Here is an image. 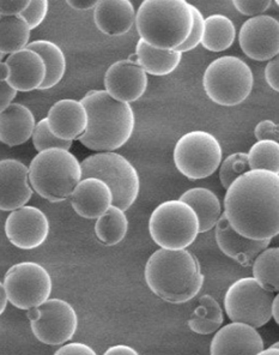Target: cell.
<instances>
[{
    "instance_id": "6da1fadb",
    "label": "cell",
    "mask_w": 279,
    "mask_h": 355,
    "mask_svg": "<svg viewBox=\"0 0 279 355\" xmlns=\"http://www.w3.org/2000/svg\"><path fill=\"white\" fill-rule=\"evenodd\" d=\"M231 228L253 240L279 233V174L249 171L226 189L224 213Z\"/></svg>"
},
{
    "instance_id": "7a4b0ae2",
    "label": "cell",
    "mask_w": 279,
    "mask_h": 355,
    "mask_svg": "<svg viewBox=\"0 0 279 355\" xmlns=\"http://www.w3.org/2000/svg\"><path fill=\"white\" fill-rule=\"evenodd\" d=\"M144 277L151 292L170 304L192 300L205 280L198 258L187 250H157L147 259Z\"/></svg>"
},
{
    "instance_id": "3957f363",
    "label": "cell",
    "mask_w": 279,
    "mask_h": 355,
    "mask_svg": "<svg viewBox=\"0 0 279 355\" xmlns=\"http://www.w3.org/2000/svg\"><path fill=\"white\" fill-rule=\"evenodd\" d=\"M80 103L88 113V126L78 138L85 148L107 153L129 142L136 124L129 103L116 101L106 90H91Z\"/></svg>"
},
{
    "instance_id": "277c9868",
    "label": "cell",
    "mask_w": 279,
    "mask_h": 355,
    "mask_svg": "<svg viewBox=\"0 0 279 355\" xmlns=\"http://www.w3.org/2000/svg\"><path fill=\"white\" fill-rule=\"evenodd\" d=\"M134 23L141 39L152 47L177 49L193 27L191 4L186 0H144Z\"/></svg>"
},
{
    "instance_id": "5b68a950",
    "label": "cell",
    "mask_w": 279,
    "mask_h": 355,
    "mask_svg": "<svg viewBox=\"0 0 279 355\" xmlns=\"http://www.w3.org/2000/svg\"><path fill=\"white\" fill-rule=\"evenodd\" d=\"M29 182L33 191L52 203L71 197L82 180V167L70 150L41 151L29 164Z\"/></svg>"
},
{
    "instance_id": "8992f818",
    "label": "cell",
    "mask_w": 279,
    "mask_h": 355,
    "mask_svg": "<svg viewBox=\"0 0 279 355\" xmlns=\"http://www.w3.org/2000/svg\"><path fill=\"white\" fill-rule=\"evenodd\" d=\"M82 179L96 178L106 182L113 195V205L129 210L141 191V179L126 157L114 151L98 153L80 162Z\"/></svg>"
},
{
    "instance_id": "52a82bcc",
    "label": "cell",
    "mask_w": 279,
    "mask_h": 355,
    "mask_svg": "<svg viewBox=\"0 0 279 355\" xmlns=\"http://www.w3.org/2000/svg\"><path fill=\"white\" fill-rule=\"evenodd\" d=\"M253 85L251 67L234 55L215 59L203 76L205 93L219 106L234 107L244 103L252 93Z\"/></svg>"
},
{
    "instance_id": "ba28073f",
    "label": "cell",
    "mask_w": 279,
    "mask_h": 355,
    "mask_svg": "<svg viewBox=\"0 0 279 355\" xmlns=\"http://www.w3.org/2000/svg\"><path fill=\"white\" fill-rule=\"evenodd\" d=\"M149 232L161 249L186 250L199 234V220L182 200H167L151 214Z\"/></svg>"
},
{
    "instance_id": "9c48e42d",
    "label": "cell",
    "mask_w": 279,
    "mask_h": 355,
    "mask_svg": "<svg viewBox=\"0 0 279 355\" xmlns=\"http://www.w3.org/2000/svg\"><path fill=\"white\" fill-rule=\"evenodd\" d=\"M174 164L177 171L191 179L211 177L221 164L223 151L217 138L206 131L183 135L174 148Z\"/></svg>"
},
{
    "instance_id": "30bf717a",
    "label": "cell",
    "mask_w": 279,
    "mask_h": 355,
    "mask_svg": "<svg viewBox=\"0 0 279 355\" xmlns=\"http://www.w3.org/2000/svg\"><path fill=\"white\" fill-rule=\"evenodd\" d=\"M273 297V293L254 277H242L226 289L224 310L231 322L262 328L271 320Z\"/></svg>"
},
{
    "instance_id": "8fae6325",
    "label": "cell",
    "mask_w": 279,
    "mask_h": 355,
    "mask_svg": "<svg viewBox=\"0 0 279 355\" xmlns=\"http://www.w3.org/2000/svg\"><path fill=\"white\" fill-rule=\"evenodd\" d=\"M8 302L19 310H30L48 300L53 289L48 270L35 262H22L11 266L4 277Z\"/></svg>"
},
{
    "instance_id": "7c38bea8",
    "label": "cell",
    "mask_w": 279,
    "mask_h": 355,
    "mask_svg": "<svg viewBox=\"0 0 279 355\" xmlns=\"http://www.w3.org/2000/svg\"><path fill=\"white\" fill-rule=\"evenodd\" d=\"M31 331L48 346H60L75 336L78 317L71 304L62 299H48L42 305L28 310Z\"/></svg>"
},
{
    "instance_id": "4fadbf2b",
    "label": "cell",
    "mask_w": 279,
    "mask_h": 355,
    "mask_svg": "<svg viewBox=\"0 0 279 355\" xmlns=\"http://www.w3.org/2000/svg\"><path fill=\"white\" fill-rule=\"evenodd\" d=\"M240 47L249 58L257 62H270L278 57V19L267 15L251 17L241 26Z\"/></svg>"
},
{
    "instance_id": "5bb4252c",
    "label": "cell",
    "mask_w": 279,
    "mask_h": 355,
    "mask_svg": "<svg viewBox=\"0 0 279 355\" xmlns=\"http://www.w3.org/2000/svg\"><path fill=\"white\" fill-rule=\"evenodd\" d=\"M46 214L36 207L24 205L9 214L5 221V234L10 243L21 250H34L44 244L49 234Z\"/></svg>"
},
{
    "instance_id": "9a60e30c",
    "label": "cell",
    "mask_w": 279,
    "mask_h": 355,
    "mask_svg": "<svg viewBox=\"0 0 279 355\" xmlns=\"http://www.w3.org/2000/svg\"><path fill=\"white\" fill-rule=\"evenodd\" d=\"M147 72L127 59L111 64L105 75V88L111 98L120 103H136L147 89Z\"/></svg>"
},
{
    "instance_id": "2e32d148",
    "label": "cell",
    "mask_w": 279,
    "mask_h": 355,
    "mask_svg": "<svg viewBox=\"0 0 279 355\" xmlns=\"http://www.w3.org/2000/svg\"><path fill=\"white\" fill-rule=\"evenodd\" d=\"M33 193L27 166L15 159L0 160V210L14 211L22 208Z\"/></svg>"
},
{
    "instance_id": "e0dca14e",
    "label": "cell",
    "mask_w": 279,
    "mask_h": 355,
    "mask_svg": "<svg viewBox=\"0 0 279 355\" xmlns=\"http://www.w3.org/2000/svg\"><path fill=\"white\" fill-rule=\"evenodd\" d=\"M264 347V340L257 329L231 322L215 334L210 355H257L265 349Z\"/></svg>"
},
{
    "instance_id": "ac0fdd59",
    "label": "cell",
    "mask_w": 279,
    "mask_h": 355,
    "mask_svg": "<svg viewBox=\"0 0 279 355\" xmlns=\"http://www.w3.org/2000/svg\"><path fill=\"white\" fill-rule=\"evenodd\" d=\"M213 228L219 250L241 266H252L258 254L267 249L271 243V240H253L240 236L223 214Z\"/></svg>"
},
{
    "instance_id": "d6986e66",
    "label": "cell",
    "mask_w": 279,
    "mask_h": 355,
    "mask_svg": "<svg viewBox=\"0 0 279 355\" xmlns=\"http://www.w3.org/2000/svg\"><path fill=\"white\" fill-rule=\"evenodd\" d=\"M51 132L62 141H73L85 132L88 113L83 103L72 98H64L51 107L47 116Z\"/></svg>"
},
{
    "instance_id": "ffe728a7",
    "label": "cell",
    "mask_w": 279,
    "mask_h": 355,
    "mask_svg": "<svg viewBox=\"0 0 279 355\" xmlns=\"http://www.w3.org/2000/svg\"><path fill=\"white\" fill-rule=\"evenodd\" d=\"M9 67L8 85L16 92H33L40 89L46 78V67L39 54L30 49H21L10 54L5 60Z\"/></svg>"
},
{
    "instance_id": "44dd1931",
    "label": "cell",
    "mask_w": 279,
    "mask_h": 355,
    "mask_svg": "<svg viewBox=\"0 0 279 355\" xmlns=\"http://www.w3.org/2000/svg\"><path fill=\"white\" fill-rule=\"evenodd\" d=\"M71 205L80 218L98 220L113 205V195L106 182L96 178H85L72 192Z\"/></svg>"
},
{
    "instance_id": "7402d4cb",
    "label": "cell",
    "mask_w": 279,
    "mask_h": 355,
    "mask_svg": "<svg viewBox=\"0 0 279 355\" xmlns=\"http://www.w3.org/2000/svg\"><path fill=\"white\" fill-rule=\"evenodd\" d=\"M93 21L106 35H125L136 22V10L129 0H100L93 9Z\"/></svg>"
},
{
    "instance_id": "603a6c76",
    "label": "cell",
    "mask_w": 279,
    "mask_h": 355,
    "mask_svg": "<svg viewBox=\"0 0 279 355\" xmlns=\"http://www.w3.org/2000/svg\"><path fill=\"white\" fill-rule=\"evenodd\" d=\"M35 116L21 103H11L0 112V142L18 147L28 142L35 129Z\"/></svg>"
},
{
    "instance_id": "cb8c5ba5",
    "label": "cell",
    "mask_w": 279,
    "mask_h": 355,
    "mask_svg": "<svg viewBox=\"0 0 279 355\" xmlns=\"http://www.w3.org/2000/svg\"><path fill=\"white\" fill-rule=\"evenodd\" d=\"M180 200L190 205L199 220V233L211 231L221 218V200L215 192L205 187L187 190Z\"/></svg>"
},
{
    "instance_id": "d4e9b609",
    "label": "cell",
    "mask_w": 279,
    "mask_h": 355,
    "mask_svg": "<svg viewBox=\"0 0 279 355\" xmlns=\"http://www.w3.org/2000/svg\"><path fill=\"white\" fill-rule=\"evenodd\" d=\"M136 53L138 65L144 71L152 76H167L177 70L182 59L181 52L177 49H161L152 47L145 41L139 39Z\"/></svg>"
},
{
    "instance_id": "484cf974",
    "label": "cell",
    "mask_w": 279,
    "mask_h": 355,
    "mask_svg": "<svg viewBox=\"0 0 279 355\" xmlns=\"http://www.w3.org/2000/svg\"><path fill=\"white\" fill-rule=\"evenodd\" d=\"M27 49L39 54L46 67V78L41 90L53 88L59 85L66 72V58L58 44L49 40H36L28 44Z\"/></svg>"
},
{
    "instance_id": "4316f807",
    "label": "cell",
    "mask_w": 279,
    "mask_h": 355,
    "mask_svg": "<svg viewBox=\"0 0 279 355\" xmlns=\"http://www.w3.org/2000/svg\"><path fill=\"white\" fill-rule=\"evenodd\" d=\"M236 39V28L224 15H211L205 18L204 36L201 44L210 52H223L231 49Z\"/></svg>"
},
{
    "instance_id": "83f0119b",
    "label": "cell",
    "mask_w": 279,
    "mask_h": 355,
    "mask_svg": "<svg viewBox=\"0 0 279 355\" xmlns=\"http://www.w3.org/2000/svg\"><path fill=\"white\" fill-rule=\"evenodd\" d=\"M224 322V313L219 302L210 294L199 299V305L188 320L192 331L199 335L216 333Z\"/></svg>"
},
{
    "instance_id": "f1b7e54d",
    "label": "cell",
    "mask_w": 279,
    "mask_h": 355,
    "mask_svg": "<svg viewBox=\"0 0 279 355\" xmlns=\"http://www.w3.org/2000/svg\"><path fill=\"white\" fill-rule=\"evenodd\" d=\"M30 28L21 16H0V53H16L27 47Z\"/></svg>"
},
{
    "instance_id": "f546056e",
    "label": "cell",
    "mask_w": 279,
    "mask_h": 355,
    "mask_svg": "<svg viewBox=\"0 0 279 355\" xmlns=\"http://www.w3.org/2000/svg\"><path fill=\"white\" fill-rule=\"evenodd\" d=\"M127 232L129 218L125 211L114 205H111L95 223V234L106 246H114L121 243Z\"/></svg>"
},
{
    "instance_id": "4dcf8cb0",
    "label": "cell",
    "mask_w": 279,
    "mask_h": 355,
    "mask_svg": "<svg viewBox=\"0 0 279 355\" xmlns=\"http://www.w3.org/2000/svg\"><path fill=\"white\" fill-rule=\"evenodd\" d=\"M253 277L272 293L279 292V248H267L253 262Z\"/></svg>"
},
{
    "instance_id": "1f68e13d",
    "label": "cell",
    "mask_w": 279,
    "mask_h": 355,
    "mask_svg": "<svg viewBox=\"0 0 279 355\" xmlns=\"http://www.w3.org/2000/svg\"><path fill=\"white\" fill-rule=\"evenodd\" d=\"M247 159L251 171H267L279 174L278 142L259 141L249 149Z\"/></svg>"
},
{
    "instance_id": "d6a6232c",
    "label": "cell",
    "mask_w": 279,
    "mask_h": 355,
    "mask_svg": "<svg viewBox=\"0 0 279 355\" xmlns=\"http://www.w3.org/2000/svg\"><path fill=\"white\" fill-rule=\"evenodd\" d=\"M249 159L246 153H235L219 164V180L222 187L228 189L237 178L249 172Z\"/></svg>"
},
{
    "instance_id": "836d02e7",
    "label": "cell",
    "mask_w": 279,
    "mask_h": 355,
    "mask_svg": "<svg viewBox=\"0 0 279 355\" xmlns=\"http://www.w3.org/2000/svg\"><path fill=\"white\" fill-rule=\"evenodd\" d=\"M33 143L37 153L48 150V149H62V150H70L72 147L71 141H62L60 138L55 137L53 133L51 132L48 128L47 119L40 120L35 125V129L33 132Z\"/></svg>"
},
{
    "instance_id": "e575fe53",
    "label": "cell",
    "mask_w": 279,
    "mask_h": 355,
    "mask_svg": "<svg viewBox=\"0 0 279 355\" xmlns=\"http://www.w3.org/2000/svg\"><path fill=\"white\" fill-rule=\"evenodd\" d=\"M192 14H193V27H192L191 33L187 37L186 41L177 49L179 52H190L195 47H198L204 36L205 31V18L203 14L200 12L199 9H197L195 5L191 4Z\"/></svg>"
},
{
    "instance_id": "d590c367",
    "label": "cell",
    "mask_w": 279,
    "mask_h": 355,
    "mask_svg": "<svg viewBox=\"0 0 279 355\" xmlns=\"http://www.w3.org/2000/svg\"><path fill=\"white\" fill-rule=\"evenodd\" d=\"M49 3L47 0H30L27 9L19 15L27 22L30 31L39 27L48 14Z\"/></svg>"
},
{
    "instance_id": "8d00e7d4",
    "label": "cell",
    "mask_w": 279,
    "mask_h": 355,
    "mask_svg": "<svg viewBox=\"0 0 279 355\" xmlns=\"http://www.w3.org/2000/svg\"><path fill=\"white\" fill-rule=\"evenodd\" d=\"M233 5L244 16H260L272 5L271 0H234Z\"/></svg>"
},
{
    "instance_id": "74e56055",
    "label": "cell",
    "mask_w": 279,
    "mask_h": 355,
    "mask_svg": "<svg viewBox=\"0 0 279 355\" xmlns=\"http://www.w3.org/2000/svg\"><path fill=\"white\" fill-rule=\"evenodd\" d=\"M254 136L259 141H273L278 142L279 126L272 120H262L254 129Z\"/></svg>"
},
{
    "instance_id": "f35d334b",
    "label": "cell",
    "mask_w": 279,
    "mask_h": 355,
    "mask_svg": "<svg viewBox=\"0 0 279 355\" xmlns=\"http://www.w3.org/2000/svg\"><path fill=\"white\" fill-rule=\"evenodd\" d=\"M30 0H0V16H19Z\"/></svg>"
},
{
    "instance_id": "ab89813d",
    "label": "cell",
    "mask_w": 279,
    "mask_h": 355,
    "mask_svg": "<svg viewBox=\"0 0 279 355\" xmlns=\"http://www.w3.org/2000/svg\"><path fill=\"white\" fill-rule=\"evenodd\" d=\"M53 355H98L91 347L80 343V342H71L60 347Z\"/></svg>"
},
{
    "instance_id": "60d3db41",
    "label": "cell",
    "mask_w": 279,
    "mask_h": 355,
    "mask_svg": "<svg viewBox=\"0 0 279 355\" xmlns=\"http://www.w3.org/2000/svg\"><path fill=\"white\" fill-rule=\"evenodd\" d=\"M265 80L275 92H279V58L271 59L265 67Z\"/></svg>"
},
{
    "instance_id": "b9f144b4",
    "label": "cell",
    "mask_w": 279,
    "mask_h": 355,
    "mask_svg": "<svg viewBox=\"0 0 279 355\" xmlns=\"http://www.w3.org/2000/svg\"><path fill=\"white\" fill-rule=\"evenodd\" d=\"M17 96V92L11 88L8 82H0V112L4 111L6 107H9L15 98Z\"/></svg>"
},
{
    "instance_id": "7bdbcfd3",
    "label": "cell",
    "mask_w": 279,
    "mask_h": 355,
    "mask_svg": "<svg viewBox=\"0 0 279 355\" xmlns=\"http://www.w3.org/2000/svg\"><path fill=\"white\" fill-rule=\"evenodd\" d=\"M103 355H139V353L133 347L127 345H116L109 347Z\"/></svg>"
},
{
    "instance_id": "ee69618b",
    "label": "cell",
    "mask_w": 279,
    "mask_h": 355,
    "mask_svg": "<svg viewBox=\"0 0 279 355\" xmlns=\"http://www.w3.org/2000/svg\"><path fill=\"white\" fill-rule=\"evenodd\" d=\"M66 3L72 9L85 11L95 9L98 4V0H67Z\"/></svg>"
},
{
    "instance_id": "f6af8a7d",
    "label": "cell",
    "mask_w": 279,
    "mask_h": 355,
    "mask_svg": "<svg viewBox=\"0 0 279 355\" xmlns=\"http://www.w3.org/2000/svg\"><path fill=\"white\" fill-rule=\"evenodd\" d=\"M271 318L275 320L276 323L279 324V295L277 294L273 300H272V305H271Z\"/></svg>"
},
{
    "instance_id": "bcb514c9",
    "label": "cell",
    "mask_w": 279,
    "mask_h": 355,
    "mask_svg": "<svg viewBox=\"0 0 279 355\" xmlns=\"http://www.w3.org/2000/svg\"><path fill=\"white\" fill-rule=\"evenodd\" d=\"M6 306H8V295L5 292L4 284L0 281V315L4 313Z\"/></svg>"
},
{
    "instance_id": "7dc6e473",
    "label": "cell",
    "mask_w": 279,
    "mask_h": 355,
    "mask_svg": "<svg viewBox=\"0 0 279 355\" xmlns=\"http://www.w3.org/2000/svg\"><path fill=\"white\" fill-rule=\"evenodd\" d=\"M9 67L6 65V62H0V82H6L9 78Z\"/></svg>"
},
{
    "instance_id": "c3c4849f",
    "label": "cell",
    "mask_w": 279,
    "mask_h": 355,
    "mask_svg": "<svg viewBox=\"0 0 279 355\" xmlns=\"http://www.w3.org/2000/svg\"><path fill=\"white\" fill-rule=\"evenodd\" d=\"M257 355H279L278 342H276L275 345H272V346L269 347L267 349H264V351L260 352V353H258Z\"/></svg>"
},
{
    "instance_id": "681fc988",
    "label": "cell",
    "mask_w": 279,
    "mask_h": 355,
    "mask_svg": "<svg viewBox=\"0 0 279 355\" xmlns=\"http://www.w3.org/2000/svg\"><path fill=\"white\" fill-rule=\"evenodd\" d=\"M129 62H132V64H138V55L137 53H133L129 55V59H127Z\"/></svg>"
},
{
    "instance_id": "f907efd6",
    "label": "cell",
    "mask_w": 279,
    "mask_h": 355,
    "mask_svg": "<svg viewBox=\"0 0 279 355\" xmlns=\"http://www.w3.org/2000/svg\"><path fill=\"white\" fill-rule=\"evenodd\" d=\"M3 59H4V54L0 53V62H3Z\"/></svg>"
}]
</instances>
